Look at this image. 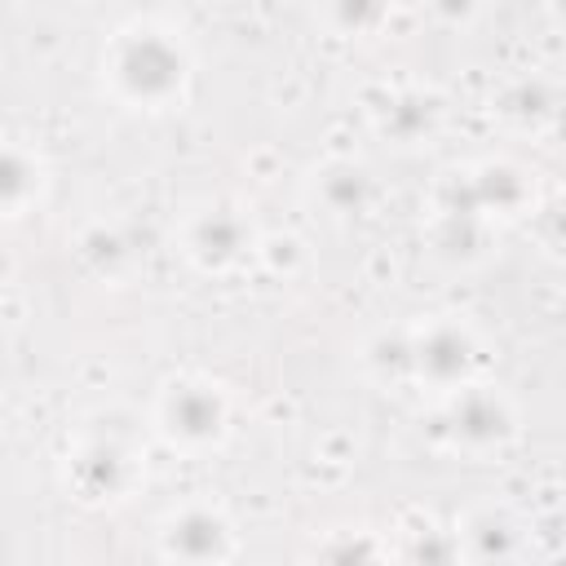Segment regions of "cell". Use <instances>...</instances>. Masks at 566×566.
<instances>
[{
    "mask_svg": "<svg viewBox=\"0 0 566 566\" xmlns=\"http://www.w3.org/2000/svg\"><path fill=\"white\" fill-rule=\"evenodd\" d=\"M164 553H172V557H226V553H234L230 526L208 509H186L181 517L168 522Z\"/></svg>",
    "mask_w": 566,
    "mask_h": 566,
    "instance_id": "7a4b0ae2",
    "label": "cell"
},
{
    "mask_svg": "<svg viewBox=\"0 0 566 566\" xmlns=\"http://www.w3.org/2000/svg\"><path fill=\"white\" fill-rule=\"evenodd\" d=\"M168 429L190 438V442H203L221 429V407L212 394H195V389H177L172 394V411H168Z\"/></svg>",
    "mask_w": 566,
    "mask_h": 566,
    "instance_id": "3957f363",
    "label": "cell"
},
{
    "mask_svg": "<svg viewBox=\"0 0 566 566\" xmlns=\"http://www.w3.org/2000/svg\"><path fill=\"white\" fill-rule=\"evenodd\" d=\"M115 75L128 84L133 97H146V102H159L177 88L181 80V53L159 40L155 31H142V40H128L119 62H115Z\"/></svg>",
    "mask_w": 566,
    "mask_h": 566,
    "instance_id": "6da1fadb",
    "label": "cell"
}]
</instances>
